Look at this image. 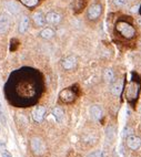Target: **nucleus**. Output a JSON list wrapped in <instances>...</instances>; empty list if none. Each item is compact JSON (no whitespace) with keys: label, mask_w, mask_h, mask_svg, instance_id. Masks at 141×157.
Returning <instances> with one entry per match:
<instances>
[{"label":"nucleus","mask_w":141,"mask_h":157,"mask_svg":"<svg viewBox=\"0 0 141 157\" xmlns=\"http://www.w3.org/2000/svg\"><path fill=\"white\" fill-rule=\"evenodd\" d=\"M39 93V85L37 78L32 72L22 69L14 73L6 85V94L11 103L18 106H27L34 102Z\"/></svg>","instance_id":"obj_1"},{"label":"nucleus","mask_w":141,"mask_h":157,"mask_svg":"<svg viewBox=\"0 0 141 157\" xmlns=\"http://www.w3.org/2000/svg\"><path fill=\"white\" fill-rule=\"evenodd\" d=\"M116 30L121 37L126 38V39H132L136 35V29L132 27L130 22H127L124 20L118 21L117 26H116Z\"/></svg>","instance_id":"obj_2"},{"label":"nucleus","mask_w":141,"mask_h":157,"mask_svg":"<svg viewBox=\"0 0 141 157\" xmlns=\"http://www.w3.org/2000/svg\"><path fill=\"white\" fill-rule=\"evenodd\" d=\"M30 145H31V149H32V152L36 155H42L46 152L45 143L39 137H34L30 142Z\"/></svg>","instance_id":"obj_3"},{"label":"nucleus","mask_w":141,"mask_h":157,"mask_svg":"<svg viewBox=\"0 0 141 157\" xmlns=\"http://www.w3.org/2000/svg\"><path fill=\"white\" fill-rule=\"evenodd\" d=\"M102 12V6L99 4H95L88 9V19L89 20H97Z\"/></svg>","instance_id":"obj_4"},{"label":"nucleus","mask_w":141,"mask_h":157,"mask_svg":"<svg viewBox=\"0 0 141 157\" xmlns=\"http://www.w3.org/2000/svg\"><path fill=\"white\" fill-rule=\"evenodd\" d=\"M46 22L51 26H56V24H59L60 21H61V14L56 12V11H51V12H48V14L45 16Z\"/></svg>","instance_id":"obj_5"},{"label":"nucleus","mask_w":141,"mask_h":157,"mask_svg":"<svg viewBox=\"0 0 141 157\" xmlns=\"http://www.w3.org/2000/svg\"><path fill=\"white\" fill-rule=\"evenodd\" d=\"M127 145L132 150H137L141 146V138L136 135H130L127 137Z\"/></svg>","instance_id":"obj_6"},{"label":"nucleus","mask_w":141,"mask_h":157,"mask_svg":"<svg viewBox=\"0 0 141 157\" xmlns=\"http://www.w3.org/2000/svg\"><path fill=\"white\" fill-rule=\"evenodd\" d=\"M45 114H46V107H43V106H37L34 109V112H32V119H34V122L40 123L43 120Z\"/></svg>","instance_id":"obj_7"},{"label":"nucleus","mask_w":141,"mask_h":157,"mask_svg":"<svg viewBox=\"0 0 141 157\" xmlns=\"http://www.w3.org/2000/svg\"><path fill=\"white\" fill-rule=\"evenodd\" d=\"M75 97H76V94L73 93V91L71 89L63 90V91L60 93V99H61L62 102H65V103L72 102L73 100H75Z\"/></svg>","instance_id":"obj_8"},{"label":"nucleus","mask_w":141,"mask_h":157,"mask_svg":"<svg viewBox=\"0 0 141 157\" xmlns=\"http://www.w3.org/2000/svg\"><path fill=\"white\" fill-rule=\"evenodd\" d=\"M10 26V20L7 14H1L0 16V34L6 33Z\"/></svg>","instance_id":"obj_9"},{"label":"nucleus","mask_w":141,"mask_h":157,"mask_svg":"<svg viewBox=\"0 0 141 157\" xmlns=\"http://www.w3.org/2000/svg\"><path fill=\"white\" fill-rule=\"evenodd\" d=\"M77 64V59L72 55H70L68 58H66L63 61H62V68L65 70H71L76 66Z\"/></svg>","instance_id":"obj_10"},{"label":"nucleus","mask_w":141,"mask_h":157,"mask_svg":"<svg viewBox=\"0 0 141 157\" xmlns=\"http://www.w3.org/2000/svg\"><path fill=\"white\" fill-rule=\"evenodd\" d=\"M90 114L95 121H99L102 117V109L99 105H92L90 107Z\"/></svg>","instance_id":"obj_11"},{"label":"nucleus","mask_w":141,"mask_h":157,"mask_svg":"<svg viewBox=\"0 0 141 157\" xmlns=\"http://www.w3.org/2000/svg\"><path fill=\"white\" fill-rule=\"evenodd\" d=\"M6 9H7V11H9L11 14H14V16L20 12V7H19L16 2H14V1L7 2V4H6Z\"/></svg>","instance_id":"obj_12"},{"label":"nucleus","mask_w":141,"mask_h":157,"mask_svg":"<svg viewBox=\"0 0 141 157\" xmlns=\"http://www.w3.org/2000/svg\"><path fill=\"white\" fill-rule=\"evenodd\" d=\"M34 21L38 27H42V26L46 24L45 16H43L42 12H36V14H34Z\"/></svg>","instance_id":"obj_13"},{"label":"nucleus","mask_w":141,"mask_h":157,"mask_svg":"<svg viewBox=\"0 0 141 157\" xmlns=\"http://www.w3.org/2000/svg\"><path fill=\"white\" fill-rule=\"evenodd\" d=\"M28 28H29V18L27 16H24V17L21 18L20 23H19V32L20 33H24L28 30Z\"/></svg>","instance_id":"obj_14"},{"label":"nucleus","mask_w":141,"mask_h":157,"mask_svg":"<svg viewBox=\"0 0 141 157\" xmlns=\"http://www.w3.org/2000/svg\"><path fill=\"white\" fill-rule=\"evenodd\" d=\"M52 115H53V117H55L58 123H61L63 121V116L65 115H63V111L60 107H55L52 109Z\"/></svg>","instance_id":"obj_15"},{"label":"nucleus","mask_w":141,"mask_h":157,"mask_svg":"<svg viewBox=\"0 0 141 157\" xmlns=\"http://www.w3.org/2000/svg\"><path fill=\"white\" fill-rule=\"evenodd\" d=\"M39 34H40V37L43 38V39H51V38L55 35V31L52 30L51 28H45Z\"/></svg>","instance_id":"obj_16"},{"label":"nucleus","mask_w":141,"mask_h":157,"mask_svg":"<svg viewBox=\"0 0 141 157\" xmlns=\"http://www.w3.org/2000/svg\"><path fill=\"white\" fill-rule=\"evenodd\" d=\"M103 76H104V80H106L108 83L114 82V71H112L111 69H107V70L104 71V74H103Z\"/></svg>","instance_id":"obj_17"},{"label":"nucleus","mask_w":141,"mask_h":157,"mask_svg":"<svg viewBox=\"0 0 141 157\" xmlns=\"http://www.w3.org/2000/svg\"><path fill=\"white\" fill-rule=\"evenodd\" d=\"M106 135H107V138L109 140H112L116 136V132H114V126H108L107 131H106Z\"/></svg>","instance_id":"obj_18"},{"label":"nucleus","mask_w":141,"mask_h":157,"mask_svg":"<svg viewBox=\"0 0 141 157\" xmlns=\"http://www.w3.org/2000/svg\"><path fill=\"white\" fill-rule=\"evenodd\" d=\"M20 1L26 7H29V8L36 7V6L39 4V0H20Z\"/></svg>","instance_id":"obj_19"},{"label":"nucleus","mask_w":141,"mask_h":157,"mask_svg":"<svg viewBox=\"0 0 141 157\" xmlns=\"http://www.w3.org/2000/svg\"><path fill=\"white\" fill-rule=\"evenodd\" d=\"M87 4V0H76V8H77V12H80L82 10L85 6Z\"/></svg>","instance_id":"obj_20"},{"label":"nucleus","mask_w":141,"mask_h":157,"mask_svg":"<svg viewBox=\"0 0 141 157\" xmlns=\"http://www.w3.org/2000/svg\"><path fill=\"white\" fill-rule=\"evenodd\" d=\"M121 89H122V82L120 81V82H117L114 85V88H112V93H114V95H119Z\"/></svg>","instance_id":"obj_21"},{"label":"nucleus","mask_w":141,"mask_h":157,"mask_svg":"<svg viewBox=\"0 0 141 157\" xmlns=\"http://www.w3.org/2000/svg\"><path fill=\"white\" fill-rule=\"evenodd\" d=\"M87 157H102V150L101 149L93 150V152H91L90 154H88Z\"/></svg>","instance_id":"obj_22"},{"label":"nucleus","mask_w":141,"mask_h":157,"mask_svg":"<svg viewBox=\"0 0 141 157\" xmlns=\"http://www.w3.org/2000/svg\"><path fill=\"white\" fill-rule=\"evenodd\" d=\"M0 120L4 122L5 125H7V123H6V117H5V112H4V109H2L1 103H0Z\"/></svg>","instance_id":"obj_23"},{"label":"nucleus","mask_w":141,"mask_h":157,"mask_svg":"<svg viewBox=\"0 0 141 157\" xmlns=\"http://www.w3.org/2000/svg\"><path fill=\"white\" fill-rule=\"evenodd\" d=\"M114 5L116 7H122L126 5V0H114Z\"/></svg>","instance_id":"obj_24"},{"label":"nucleus","mask_w":141,"mask_h":157,"mask_svg":"<svg viewBox=\"0 0 141 157\" xmlns=\"http://www.w3.org/2000/svg\"><path fill=\"white\" fill-rule=\"evenodd\" d=\"M5 150H7V147H6V145H5L4 142H1V140H0V152L2 153V152H5Z\"/></svg>","instance_id":"obj_25"},{"label":"nucleus","mask_w":141,"mask_h":157,"mask_svg":"<svg viewBox=\"0 0 141 157\" xmlns=\"http://www.w3.org/2000/svg\"><path fill=\"white\" fill-rule=\"evenodd\" d=\"M1 154H2V157H12L10 152H8V150H5V152H2Z\"/></svg>","instance_id":"obj_26"},{"label":"nucleus","mask_w":141,"mask_h":157,"mask_svg":"<svg viewBox=\"0 0 141 157\" xmlns=\"http://www.w3.org/2000/svg\"><path fill=\"white\" fill-rule=\"evenodd\" d=\"M140 12H141V10H140Z\"/></svg>","instance_id":"obj_27"}]
</instances>
